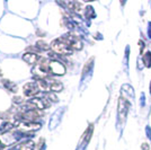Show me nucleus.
Listing matches in <instances>:
<instances>
[{
    "mask_svg": "<svg viewBox=\"0 0 151 150\" xmlns=\"http://www.w3.org/2000/svg\"><path fill=\"white\" fill-rule=\"evenodd\" d=\"M51 49L54 53H58L60 56H71L73 50L71 49L69 44L65 42V40L61 36V38H57L54 41H52L51 43Z\"/></svg>",
    "mask_w": 151,
    "mask_h": 150,
    "instance_id": "f257e3e1",
    "label": "nucleus"
},
{
    "mask_svg": "<svg viewBox=\"0 0 151 150\" xmlns=\"http://www.w3.org/2000/svg\"><path fill=\"white\" fill-rule=\"evenodd\" d=\"M64 40H65V42L69 44L70 46H71V49L73 51H78V50H81L82 49V42L79 36H77L76 34H72V33H68V34H65V35H63L62 36Z\"/></svg>",
    "mask_w": 151,
    "mask_h": 150,
    "instance_id": "f03ea898",
    "label": "nucleus"
},
{
    "mask_svg": "<svg viewBox=\"0 0 151 150\" xmlns=\"http://www.w3.org/2000/svg\"><path fill=\"white\" fill-rule=\"evenodd\" d=\"M49 68H50V74L54 76H62L65 74V66L59 60H50L49 62Z\"/></svg>",
    "mask_w": 151,
    "mask_h": 150,
    "instance_id": "7ed1b4c3",
    "label": "nucleus"
},
{
    "mask_svg": "<svg viewBox=\"0 0 151 150\" xmlns=\"http://www.w3.org/2000/svg\"><path fill=\"white\" fill-rule=\"evenodd\" d=\"M40 92H41V89H40V86H38L37 81L27 82V84L24 85V87H23V93H24V95L27 96V97L35 96V95H37Z\"/></svg>",
    "mask_w": 151,
    "mask_h": 150,
    "instance_id": "20e7f679",
    "label": "nucleus"
},
{
    "mask_svg": "<svg viewBox=\"0 0 151 150\" xmlns=\"http://www.w3.org/2000/svg\"><path fill=\"white\" fill-rule=\"evenodd\" d=\"M129 107H130L129 100H126L125 97L121 96L120 100H119V118H120L121 121H124L125 120L126 113H127Z\"/></svg>",
    "mask_w": 151,
    "mask_h": 150,
    "instance_id": "39448f33",
    "label": "nucleus"
},
{
    "mask_svg": "<svg viewBox=\"0 0 151 150\" xmlns=\"http://www.w3.org/2000/svg\"><path fill=\"white\" fill-rule=\"evenodd\" d=\"M22 59H23L26 63H28V64H34V66H35V64H37V63L41 61L42 58L38 56V54H36V53H34V52H26Z\"/></svg>",
    "mask_w": 151,
    "mask_h": 150,
    "instance_id": "423d86ee",
    "label": "nucleus"
},
{
    "mask_svg": "<svg viewBox=\"0 0 151 150\" xmlns=\"http://www.w3.org/2000/svg\"><path fill=\"white\" fill-rule=\"evenodd\" d=\"M34 148H35V144L32 140H26L15 144L10 150H34Z\"/></svg>",
    "mask_w": 151,
    "mask_h": 150,
    "instance_id": "0eeeda50",
    "label": "nucleus"
},
{
    "mask_svg": "<svg viewBox=\"0 0 151 150\" xmlns=\"http://www.w3.org/2000/svg\"><path fill=\"white\" fill-rule=\"evenodd\" d=\"M62 5H64L65 7H68L69 10H72V12H75V13H79L82 7L81 2H78V1H67V2H63Z\"/></svg>",
    "mask_w": 151,
    "mask_h": 150,
    "instance_id": "6e6552de",
    "label": "nucleus"
},
{
    "mask_svg": "<svg viewBox=\"0 0 151 150\" xmlns=\"http://www.w3.org/2000/svg\"><path fill=\"white\" fill-rule=\"evenodd\" d=\"M1 82H2L4 87L6 88L7 90H9V92H13V93H17V90H18V87H17V85H16L15 82L10 81V80H8V79H2V80H1Z\"/></svg>",
    "mask_w": 151,
    "mask_h": 150,
    "instance_id": "1a4fd4ad",
    "label": "nucleus"
},
{
    "mask_svg": "<svg viewBox=\"0 0 151 150\" xmlns=\"http://www.w3.org/2000/svg\"><path fill=\"white\" fill-rule=\"evenodd\" d=\"M16 125H17V123H13V122H9V121L4 122L0 125V133H7V132L12 131Z\"/></svg>",
    "mask_w": 151,
    "mask_h": 150,
    "instance_id": "9d476101",
    "label": "nucleus"
},
{
    "mask_svg": "<svg viewBox=\"0 0 151 150\" xmlns=\"http://www.w3.org/2000/svg\"><path fill=\"white\" fill-rule=\"evenodd\" d=\"M60 115H61V112H59V111H57V112L52 115V118H51L50 121H49V126H50L51 130H53L58 125L59 120H60Z\"/></svg>",
    "mask_w": 151,
    "mask_h": 150,
    "instance_id": "9b49d317",
    "label": "nucleus"
},
{
    "mask_svg": "<svg viewBox=\"0 0 151 150\" xmlns=\"http://www.w3.org/2000/svg\"><path fill=\"white\" fill-rule=\"evenodd\" d=\"M93 130H94V126H93V124H90L88 126V129L86 130V132L83 133V136H82V140H85L83 146H86V144L89 142V140H90V138H91V134H93Z\"/></svg>",
    "mask_w": 151,
    "mask_h": 150,
    "instance_id": "f8f14e48",
    "label": "nucleus"
},
{
    "mask_svg": "<svg viewBox=\"0 0 151 150\" xmlns=\"http://www.w3.org/2000/svg\"><path fill=\"white\" fill-rule=\"evenodd\" d=\"M93 66H94V58H90L88 61L86 62L83 69H82V76H86L87 74H89V71L91 70Z\"/></svg>",
    "mask_w": 151,
    "mask_h": 150,
    "instance_id": "ddd939ff",
    "label": "nucleus"
},
{
    "mask_svg": "<svg viewBox=\"0 0 151 150\" xmlns=\"http://www.w3.org/2000/svg\"><path fill=\"white\" fill-rule=\"evenodd\" d=\"M36 49L38 51H49L51 49V45L45 43L44 41H37L36 42Z\"/></svg>",
    "mask_w": 151,
    "mask_h": 150,
    "instance_id": "4468645a",
    "label": "nucleus"
},
{
    "mask_svg": "<svg viewBox=\"0 0 151 150\" xmlns=\"http://www.w3.org/2000/svg\"><path fill=\"white\" fill-rule=\"evenodd\" d=\"M142 61L145 63V66L147 68H150L151 67V52H145L143 56H142Z\"/></svg>",
    "mask_w": 151,
    "mask_h": 150,
    "instance_id": "2eb2a0df",
    "label": "nucleus"
},
{
    "mask_svg": "<svg viewBox=\"0 0 151 150\" xmlns=\"http://www.w3.org/2000/svg\"><path fill=\"white\" fill-rule=\"evenodd\" d=\"M85 17L88 19H91L95 17V10L91 6L86 7V9H85Z\"/></svg>",
    "mask_w": 151,
    "mask_h": 150,
    "instance_id": "dca6fc26",
    "label": "nucleus"
},
{
    "mask_svg": "<svg viewBox=\"0 0 151 150\" xmlns=\"http://www.w3.org/2000/svg\"><path fill=\"white\" fill-rule=\"evenodd\" d=\"M37 148L40 150H42V149H44V148H45V139H44V138H41V139L38 140Z\"/></svg>",
    "mask_w": 151,
    "mask_h": 150,
    "instance_id": "f3484780",
    "label": "nucleus"
},
{
    "mask_svg": "<svg viewBox=\"0 0 151 150\" xmlns=\"http://www.w3.org/2000/svg\"><path fill=\"white\" fill-rule=\"evenodd\" d=\"M24 98H22V97H15V98H14V103H15V104H18V105H22V104H23V103H24Z\"/></svg>",
    "mask_w": 151,
    "mask_h": 150,
    "instance_id": "a211bd4d",
    "label": "nucleus"
},
{
    "mask_svg": "<svg viewBox=\"0 0 151 150\" xmlns=\"http://www.w3.org/2000/svg\"><path fill=\"white\" fill-rule=\"evenodd\" d=\"M46 98H47V100H49V98H51V100H52V102H58V97L54 94H52V93L47 94V97H46Z\"/></svg>",
    "mask_w": 151,
    "mask_h": 150,
    "instance_id": "6ab92c4d",
    "label": "nucleus"
},
{
    "mask_svg": "<svg viewBox=\"0 0 151 150\" xmlns=\"http://www.w3.org/2000/svg\"><path fill=\"white\" fill-rule=\"evenodd\" d=\"M139 45H140V53H142V51L145 49V42L143 41H139Z\"/></svg>",
    "mask_w": 151,
    "mask_h": 150,
    "instance_id": "aec40b11",
    "label": "nucleus"
},
{
    "mask_svg": "<svg viewBox=\"0 0 151 150\" xmlns=\"http://www.w3.org/2000/svg\"><path fill=\"white\" fill-rule=\"evenodd\" d=\"M142 150H149V144H142Z\"/></svg>",
    "mask_w": 151,
    "mask_h": 150,
    "instance_id": "412c9836",
    "label": "nucleus"
},
{
    "mask_svg": "<svg viewBox=\"0 0 151 150\" xmlns=\"http://www.w3.org/2000/svg\"><path fill=\"white\" fill-rule=\"evenodd\" d=\"M150 27H151V24H150ZM149 35H150V38H151V28H149Z\"/></svg>",
    "mask_w": 151,
    "mask_h": 150,
    "instance_id": "4be33fe9",
    "label": "nucleus"
},
{
    "mask_svg": "<svg viewBox=\"0 0 151 150\" xmlns=\"http://www.w3.org/2000/svg\"><path fill=\"white\" fill-rule=\"evenodd\" d=\"M0 76H2V71H1V69H0Z\"/></svg>",
    "mask_w": 151,
    "mask_h": 150,
    "instance_id": "5701e85b",
    "label": "nucleus"
},
{
    "mask_svg": "<svg viewBox=\"0 0 151 150\" xmlns=\"http://www.w3.org/2000/svg\"><path fill=\"white\" fill-rule=\"evenodd\" d=\"M150 94H151V84H150Z\"/></svg>",
    "mask_w": 151,
    "mask_h": 150,
    "instance_id": "b1692460",
    "label": "nucleus"
}]
</instances>
